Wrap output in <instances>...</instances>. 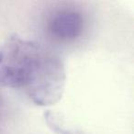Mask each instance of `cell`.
<instances>
[{"label":"cell","mask_w":134,"mask_h":134,"mask_svg":"<svg viewBox=\"0 0 134 134\" xmlns=\"http://www.w3.org/2000/svg\"><path fill=\"white\" fill-rule=\"evenodd\" d=\"M65 82L66 73L63 61L42 49L23 88L35 105L52 106L62 98Z\"/></svg>","instance_id":"obj_1"},{"label":"cell","mask_w":134,"mask_h":134,"mask_svg":"<svg viewBox=\"0 0 134 134\" xmlns=\"http://www.w3.org/2000/svg\"><path fill=\"white\" fill-rule=\"evenodd\" d=\"M42 52L32 41L11 35L0 44V86L23 88Z\"/></svg>","instance_id":"obj_2"},{"label":"cell","mask_w":134,"mask_h":134,"mask_svg":"<svg viewBox=\"0 0 134 134\" xmlns=\"http://www.w3.org/2000/svg\"><path fill=\"white\" fill-rule=\"evenodd\" d=\"M83 18L74 10H62L52 16L49 23V30L55 39L60 41H73L81 35Z\"/></svg>","instance_id":"obj_3"}]
</instances>
